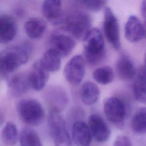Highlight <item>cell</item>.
<instances>
[{"label": "cell", "mask_w": 146, "mask_h": 146, "mask_svg": "<svg viewBox=\"0 0 146 146\" xmlns=\"http://www.w3.org/2000/svg\"><path fill=\"white\" fill-rule=\"evenodd\" d=\"M31 53V46L27 43L11 46L2 50L0 54L1 78L7 79L28 61Z\"/></svg>", "instance_id": "6da1fadb"}, {"label": "cell", "mask_w": 146, "mask_h": 146, "mask_svg": "<svg viewBox=\"0 0 146 146\" xmlns=\"http://www.w3.org/2000/svg\"><path fill=\"white\" fill-rule=\"evenodd\" d=\"M92 20L90 15L80 10H74L64 18L63 29L74 38L83 40L91 30Z\"/></svg>", "instance_id": "7a4b0ae2"}, {"label": "cell", "mask_w": 146, "mask_h": 146, "mask_svg": "<svg viewBox=\"0 0 146 146\" xmlns=\"http://www.w3.org/2000/svg\"><path fill=\"white\" fill-rule=\"evenodd\" d=\"M84 56L90 65L100 63L105 56V44L101 31L97 28L91 29L83 39Z\"/></svg>", "instance_id": "3957f363"}, {"label": "cell", "mask_w": 146, "mask_h": 146, "mask_svg": "<svg viewBox=\"0 0 146 146\" xmlns=\"http://www.w3.org/2000/svg\"><path fill=\"white\" fill-rule=\"evenodd\" d=\"M17 110L21 120L29 125H38L44 119L43 107L36 99L27 98L21 100L17 105Z\"/></svg>", "instance_id": "277c9868"}, {"label": "cell", "mask_w": 146, "mask_h": 146, "mask_svg": "<svg viewBox=\"0 0 146 146\" xmlns=\"http://www.w3.org/2000/svg\"><path fill=\"white\" fill-rule=\"evenodd\" d=\"M48 126L51 137L55 146H74L65 121L60 112L50 111Z\"/></svg>", "instance_id": "5b68a950"}, {"label": "cell", "mask_w": 146, "mask_h": 146, "mask_svg": "<svg viewBox=\"0 0 146 146\" xmlns=\"http://www.w3.org/2000/svg\"><path fill=\"white\" fill-rule=\"evenodd\" d=\"M103 110L107 119L117 127H121L127 116V108L124 101L116 96L107 98L104 102Z\"/></svg>", "instance_id": "8992f818"}, {"label": "cell", "mask_w": 146, "mask_h": 146, "mask_svg": "<svg viewBox=\"0 0 146 146\" xmlns=\"http://www.w3.org/2000/svg\"><path fill=\"white\" fill-rule=\"evenodd\" d=\"M103 29L108 42L116 50L120 48V38L118 20L111 9L106 7L104 10Z\"/></svg>", "instance_id": "52a82bcc"}, {"label": "cell", "mask_w": 146, "mask_h": 146, "mask_svg": "<svg viewBox=\"0 0 146 146\" xmlns=\"http://www.w3.org/2000/svg\"><path fill=\"white\" fill-rule=\"evenodd\" d=\"M85 60L80 55L72 57L66 63L63 73L67 81L72 85L79 84L85 75Z\"/></svg>", "instance_id": "ba28073f"}, {"label": "cell", "mask_w": 146, "mask_h": 146, "mask_svg": "<svg viewBox=\"0 0 146 146\" xmlns=\"http://www.w3.org/2000/svg\"><path fill=\"white\" fill-rule=\"evenodd\" d=\"M75 42L72 37L61 33L52 34L49 40V48L61 58L67 56L74 50Z\"/></svg>", "instance_id": "9c48e42d"}, {"label": "cell", "mask_w": 146, "mask_h": 146, "mask_svg": "<svg viewBox=\"0 0 146 146\" xmlns=\"http://www.w3.org/2000/svg\"><path fill=\"white\" fill-rule=\"evenodd\" d=\"M88 127L92 136L98 142H105L110 137L111 130L104 119L99 114L93 113L90 116Z\"/></svg>", "instance_id": "30bf717a"}, {"label": "cell", "mask_w": 146, "mask_h": 146, "mask_svg": "<svg viewBox=\"0 0 146 146\" xmlns=\"http://www.w3.org/2000/svg\"><path fill=\"white\" fill-rule=\"evenodd\" d=\"M49 72L42 66L39 60L35 62L27 74L30 88L35 91L42 90L48 79Z\"/></svg>", "instance_id": "8fae6325"}, {"label": "cell", "mask_w": 146, "mask_h": 146, "mask_svg": "<svg viewBox=\"0 0 146 146\" xmlns=\"http://www.w3.org/2000/svg\"><path fill=\"white\" fill-rule=\"evenodd\" d=\"M42 12L44 18L53 25L62 23L64 17L60 1H44L42 5Z\"/></svg>", "instance_id": "7c38bea8"}, {"label": "cell", "mask_w": 146, "mask_h": 146, "mask_svg": "<svg viewBox=\"0 0 146 146\" xmlns=\"http://www.w3.org/2000/svg\"><path fill=\"white\" fill-rule=\"evenodd\" d=\"M125 39L132 43L139 42L145 36L144 25L135 15H131L124 26Z\"/></svg>", "instance_id": "4fadbf2b"}, {"label": "cell", "mask_w": 146, "mask_h": 146, "mask_svg": "<svg viewBox=\"0 0 146 146\" xmlns=\"http://www.w3.org/2000/svg\"><path fill=\"white\" fill-rule=\"evenodd\" d=\"M7 85L10 95L14 97L25 94L30 88L27 74L21 72L15 73L9 76L7 79Z\"/></svg>", "instance_id": "5bb4252c"}, {"label": "cell", "mask_w": 146, "mask_h": 146, "mask_svg": "<svg viewBox=\"0 0 146 146\" xmlns=\"http://www.w3.org/2000/svg\"><path fill=\"white\" fill-rule=\"evenodd\" d=\"M72 138L76 146H90L92 134L88 125L83 121H75L72 127Z\"/></svg>", "instance_id": "9a60e30c"}, {"label": "cell", "mask_w": 146, "mask_h": 146, "mask_svg": "<svg viewBox=\"0 0 146 146\" xmlns=\"http://www.w3.org/2000/svg\"><path fill=\"white\" fill-rule=\"evenodd\" d=\"M17 25L14 19L9 15H0V42L3 44L11 42L17 35Z\"/></svg>", "instance_id": "2e32d148"}, {"label": "cell", "mask_w": 146, "mask_h": 146, "mask_svg": "<svg viewBox=\"0 0 146 146\" xmlns=\"http://www.w3.org/2000/svg\"><path fill=\"white\" fill-rule=\"evenodd\" d=\"M116 70L118 76L124 81H129L136 75V69L131 58L125 54H122L117 60Z\"/></svg>", "instance_id": "e0dca14e"}, {"label": "cell", "mask_w": 146, "mask_h": 146, "mask_svg": "<svg viewBox=\"0 0 146 146\" xmlns=\"http://www.w3.org/2000/svg\"><path fill=\"white\" fill-rule=\"evenodd\" d=\"M46 99L50 106V111L60 112L67 103V96L65 91L59 87H54L48 91Z\"/></svg>", "instance_id": "ac0fdd59"}, {"label": "cell", "mask_w": 146, "mask_h": 146, "mask_svg": "<svg viewBox=\"0 0 146 146\" xmlns=\"http://www.w3.org/2000/svg\"><path fill=\"white\" fill-rule=\"evenodd\" d=\"M24 31L31 39H36L43 36L47 26L46 22L42 18L33 17L27 19L24 23Z\"/></svg>", "instance_id": "d6986e66"}, {"label": "cell", "mask_w": 146, "mask_h": 146, "mask_svg": "<svg viewBox=\"0 0 146 146\" xmlns=\"http://www.w3.org/2000/svg\"><path fill=\"white\" fill-rule=\"evenodd\" d=\"M80 96L82 102L87 106L95 103L100 96L99 87L93 82L86 81L80 87Z\"/></svg>", "instance_id": "ffe728a7"}, {"label": "cell", "mask_w": 146, "mask_h": 146, "mask_svg": "<svg viewBox=\"0 0 146 146\" xmlns=\"http://www.w3.org/2000/svg\"><path fill=\"white\" fill-rule=\"evenodd\" d=\"M61 58L56 52L48 48L44 52L39 61L42 66L48 72H54L60 68Z\"/></svg>", "instance_id": "44dd1931"}, {"label": "cell", "mask_w": 146, "mask_h": 146, "mask_svg": "<svg viewBox=\"0 0 146 146\" xmlns=\"http://www.w3.org/2000/svg\"><path fill=\"white\" fill-rule=\"evenodd\" d=\"M133 95L138 102L146 104V70H140L133 87Z\"/></svg>", "instance_id": "7402d4cb"}, {"label": "cell", "mask_w": 146, "mask_h": 146, "mask_svg": "<svg viewBox=\"0 0 146 146\" xmlns=\"http://www.w3.org/2000/svg\"><path fill=\"white\" fill-rule=\"evenodd\" d=\"M131 128L136 134L146 133V107H141L135 112L131 121Z\"/></svg>", "instance_id": "603a6c76"}, {"label": "cell", "mask_w": 146, "mask_h": 146, "mask_svg": "<svg viewBox=\"0 0 146 146\" xmlns=\"http://www.w3.org/2000/svg\"><path fill=\"white\" fill-rule=\"evenodd\" d=\"M1 139L3 143L7 146H13L18 141V134L16 125L7 122L1 131Z\"/></svg>", "instance_id": "cb8c5ba5"}, {"label": "cell", "mask_w": 146, "mask_h": 146, "mask_svg": "<svg viewBox=\"0 0 146 146\" xmlns=\"http://www.w3.org/2000/svg\"><path fill=\"white\" fill-rule=\"evenodd\" d=\"M94 79L98 83L106 85L111 83L114 79V73L109 66H102L95 69L92 73Z\"/></svg>", "instance_id": "d4e9b609"}, {"label": "cell", "mask_w": 146, "mask_h": 146, "mask_svg": "<svg viewBox=\"0 0 146 146\" xmlns=\"http://www.w3.org/2000/svg\"><path fill=\"white\" fill-rule=\"evenodd\" d=\"M21 146H42L38 133L33 129L26 128L20 134Z\"/></svg>", "instance_id": "484cf974"}, {"label": "cell", "mask_w": 146, "mask_h": 146, "mask_svg": "<svg viewBox=\"0 0 146 146\" xmlns=\"http://www.w3.org/2000/svg\"><path fill=\"white\" fill-rule=\"evenodd\" d=\"M78 2L82 5L86 9L94 12H96L100 10L106 3V2L104 1L97 0L79 1Z\"/></svg>", "instance_id": "4316f807"}, {"label": "cell", "mask_w": 146, "mask_h": 146, "mask_svg": "<svg viewBox=\"0 0 146 146\" xmlns=\"http://www.w3.org/2000/svg\"><path fill=\"white\" fill-rule=\"evenodd\" d=\"M112 146H132V144L128 136L119 135L115 139Z\"/></svg>", "instance_id": "83f0119b"}, {"label": "cell", "mask_w": 146, "mask_h": 146, "mask_svg": "<svg viewBox=\"0 0 146 146\" xmlns=\"http://www.w3.org/2000/svg\"><path fill=\"white\" fill-rule=\"evenodd\" d=\"M140 11L143 17L146 21V1H143L141 2L140 6Z\"/></svg>", "instance_id": "f1b7e54d"}, {"label": "cell", "mask_w": 146, "mask_h": 146, "mask_svg": "<svg viewBox=\"0 0 146 146\" xmlns=\"http://www.w3.org/2000/svg\"><path fill=\"white\" fill-rule=\"evenodd\" d=\"M144 68L146 70V52L145 53V55H144Z\"/></svg>", "instance_id": "f546056e"}, {"label": "cell", "mask_w": 146, "mask_h": 146, "mask_svg": "<svg viewBox=\"0 0 146 146\" xmlns=\"http://www.w3.org/2000/svg\"><path fill=\"white\" fill-rule=\"evenodd\" d=\"M144 28H145V36H146V21H145V25H144Z\"/></svg>", "instance_id": "4dcf8cb0"}]
</instances>
